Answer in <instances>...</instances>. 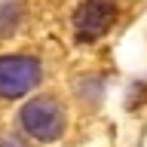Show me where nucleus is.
<instances>
[{
    "label": "nucleus",
    "mask_w": 147,
    "mask_h": 147,
    "mask_svg": "<svg viewBox=\"0 0 147 147\" xmlns=\"http://www.w3.org/2000/svg\"><path fill=\"white\" fill-rule=\"evenodd\" d=\"M22 119V129H25L31 138L37 141H55V138L64 135V107L49 95H40V98H31L18 113Z\"/></svg>",
    "instance_id": "nucleus-1"
},
{
    "label": "nucleus",
    "mask_w": 147,
    "mask_h": 147,
    "mask_svg": "<svg viewBox=\"0 0 147 147\" xmlns=\"http://www.w3.org/2000/svg\"><path fill=\"white\" fill-rule=\"evenodd\" d=\"M43 71L34 55H0V98H22L40 83Z\"/></svg>",
    "instance_id": "nucleus-2"
},
{
    "label": "nucleus",
    "mask_w": 147,
    "mask_h": 147,
    "mask_svg": "<svg viewBox=\"0 0 147 147\" xmlns=\"http://www.w3.org/2000/svg\"><path fill=\"white\" fill-rule=\"evenodd\" d=\"M117 18V3L113 0H86L77 12H74V31H77V40L83 43H92L110 31Z\"/></svg>",
    "instance_id": "nucleus-3"
},
{
    "label": "nucleus",
    "mask_w": 147,
    "mask_h": 147,
    "mask_svg": "<svg viewBox=\"0 0 147 147\" xmlns=\"http://www.w3.org/2000/svg\"><path fill=\"white\" fill-rule=\"evenodd\" d=\"M18 25V6H12V3H6V6H0V37L12 34Z\"/></svg>",
    "instance_id": "nucleus-4"
}]
</instances>
